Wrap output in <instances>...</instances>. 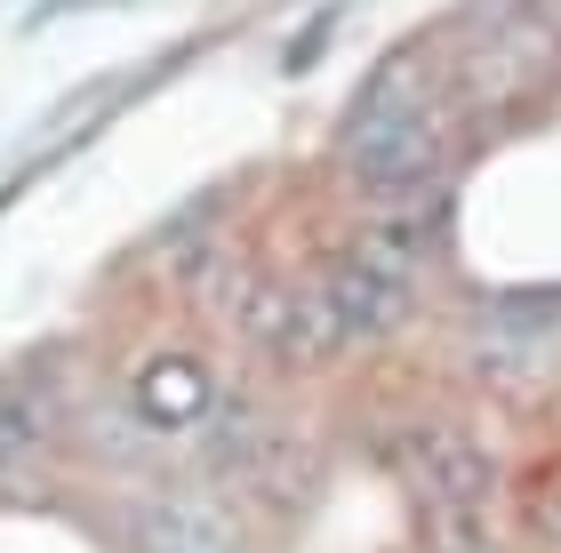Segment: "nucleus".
Segmentation results:
<instances>
[{"label": "nucleus", "instance_id": "obj_1", "mask_svg": "<svg viewBox=\"0 0 561 553\" xmlns=\"http://www.w3.org/2000/svg\"><path fill=\"white\" fill-rule=\"evenodd\" d=\"M345 177L369 200H417L442 177V120L425 105V48H401V57L377 65L362 113L345 129Z\"/></svg>", "mask_w": 561, "mask_h": 553}, {"label": "nucleus", "instance_id": "obj_2", "mask_svg": "<svg viewBox=\"0 0 561 553\" xmlns=\"http://www.w3.org/2000/svg\"><path fill=\"white\" fill-rule=\"evenodd\" d=\"M401 458H410V482H417V506L442 521V530H457V521H473L481 506H490V449H481L466 425H410V441H401Z\"/></svg>", "mask_w": 561, "mask_h": 553}, {"label": "nucleus", "instance_id": "obj_3", "mask_svg": "<svg viewBox=\"0 0 561 553\" xmlns=\"http://www.w3.org/2000/svg\"><path fill=\"white\" fill-rule=\"evenodd\" d=\"M257 330L273 337V354H280V361H297V369H313V361H329V354L345 345V321L329 313V297H321V289L265 297V306H257Z\"/></svg>", "mask_w": 561, "mask_h": 553}, {"label": "nucleus", "instance_id": "obj_4", "mask_svg": "<svg viewBox=\"0 0 561 553\" xmlns=\"http://www.w3.org/2000/svg\"><path fill=\"white\" fill-rule=\"evenodd\" d=\"M209 401H217V385H209V369H201L193 354H161V361L137 369V417L161 425V434L169 425H201Z\"/></svg>", "mask_w": 561, "mask_h": 553}, {"label": "nucleus", "instance_id": "obj_5", "mask_svg": "<svg viewBox=\"0 0 561 553\" xmlns=\"http://www.w3.org/2000/svg\"><path fill=\"white\" fill-rule=\"evenodd\" d=\"M329 297V313L345 321V337H377V330H393L401 313H410V289L386 281V273H369L362 257H337V273L321 281Z\"/></svg>", "mask_w": 561, "mask_h": 553}, {"label": "nucleus", "instance_id": "obj_6", "mask_svg": "<svg viewBox=\"0 0 561 553\" xmlns=\"http://www.w3.org/2000/svg\"><path fill=\"white\" fill-rule=\"evenodd\" d=\"M137 553H233V530L201 497H161L137 514Z\"/></svg>", "mask_w": 561, "mask_h": 553}, {"label": "nucleus", "instance_id": "obj_7", "mask_svg": "<svg viewBox=\"0 0 561 553\" xmlns=\"http://www.w3.org/2000/svg\"><path fill=\"white\" fill-rule=\"evenodd\" d=\"M48 441V393H33V377H0V465L33 458Z\"/></svg>", "mask_w": 561, "mask_h": 553}, {"label": "nucleus", "instance_id": "obj_8", "mask_svg": "<svg viewBox=\"0 0 561 553\" xmlns=\"http://www.w3.org/2000/svg\"><path fill=\"white\" fill-rule=\"evenodd\" d=\"M353 257H362L369 273H386V281L410 289V281H417V265L433 257V233H425V224H377V233L353 241Z\"/></svg>", "mask_w": 561, "mask_h": 553}, {"label": "nucleus", "instance_id": "obj_9", "mask_svg": "<svg viewBox=\"0 0 561 553\" xmlns=\"http://www.w3.org/2000/svg\"><path fill=\"white\" fill-rule=\"evenodd\" d=\"M442 553H497V545L473 538V521H457V530H442Z\"/></svg>", "mask_w": 561, "mask_h": 553}, {"label": "nucleus", "instance_id": "obj_10", "mask_svg": "<svg viewBox=\"0 0 561 553\" xmlns=\"http://www.w3.org/2000/svg\"><path fill=\"white\" fill-rule=\"evenodd\" d=\"M546 530H553V538H561V489H553V497H546Z\"/></svg>", "mask_w": 561, "mask_h": 553}]
</instances>
